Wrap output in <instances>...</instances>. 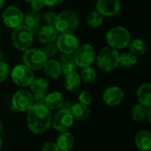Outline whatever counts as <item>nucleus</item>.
<instances>
[{
    "label": "nucleus",
    "mask_w": 151,
    "mask_h": 151,
    "mask_svg": "<svg viewBox=\"0 0 151 151\" xmlns=\"http://www.w3.org/2000/svg\"><path fill=\"white\" fill-rule=\"evenodd\" d=\"M42 2L46 6L54 7V6H57L60 4H62L64 2V0H42Z\"/></svg>",
    "instance_id": "obj_37"
},
{
    "label": "nucleus",
    "mask_w": 151,
    "mask_h": 151,
    "mask_svg": "<svg viewBox=\"0 0 151 151\" xmlns=\"http://www.w3.org/2000/svg\"><path fill=\"white\" fill-rule=\"evenodd\" d=\"M70 111L73 116V119L78 121H84L90 115V110L88 106L84 105L81 103H76L72 104Z\"/></svg>",
    "instance_id": "obj_22"
},
{
    "label": "nucleus",
    "mask_w": 151,
    "mask_h": 151,
    "mask_svg": "<svg viewBox=\"0 0 151 151\" xmlns=\"http://www.w3.org/2000/svg\"><path fill=\"white\" fill-rule=\"evenodd\" d=\"M54 27L58 33L73 34L79 27L78 14L72 10H65L57 14Z\"/></svg>",
    "instance_id": "obj_2"
},
{
    "label": "nucleus",
    "mask_w": 151,
    "mask_h": 151,
    "mask_svg": "<svg viewBox=\"0 0 151 151\" xmlns=\"http://www.w3.org/2000/svg\"><path fill=\"white\" fill-rule=\"evenodd\" d=\"M148 123H150L151 122V107H149L148 110H147V113H146V119Z\"/></svg>",
    "instance_id": "obj_39"
},
{
    "label": "nucleus",
    "mask_w": 151,
    "mask_h": 151,
    "mask_svg": "<svg viewBox=\"0 0 151 151\" xmlns=\"http://www.w3.org/2000/svg\"><path fill=\"white\" fill-rule=\"evenodd\" d=\"M12 41L17 50L24 52L31 48L34 41V35L27 26L20 25L13 28L12 33Z\"/></svg>",
    "instance_id": "obj_5"
},
{
    "label": "nucleus",
    "mask_w": 151,
    "mask_h": 151,
    "mask_svg": "<svg viewBox=\"0 0 151 151\" xmlns=\"http://www.w3.org/2000/svg\"><path fill=\"white\" fill-rule=\"evenodd\" d=\"M11 78L13 83L19 87H28L35 79L34 73L25 65H18L11 71Z\"/></svg>",
    "instance_id": "obj_10"
},
{
    "label": "nucleus",
    "mask_w": 151,
    "mask_h": 151,
    "mask_svg": "<svg viewBox=\"0 0 151 151\" xmlns=\"http://www.w3.org/2000/svg\"><path fill=\"white\" fill-rule=\"evenodd\" d=\"M4 60V54L2 51H0V62Z\"/></svg>",
    "instance_id": "obj_40"
},
{
    "label": "nucleus",
    "mask_w": 151,
    "mask_h": 151,
    "mask_svg": "<svg viewBox=\"0 0 151 151\" xmlns=\"http://www.w3.org/2000/svg\"><path fill=\"white\" fill-rule=\"evenodd\" d=\"M10 74L9 66L4 61L0 62V83L4 81Z\"/></svg>",
    "instance_id": "obj_34"
},
{
    "label": "nucleus",
    "mask_w": 151,
    "mask_h": 151,
    "mask_svg": "<svg viewBox=\"0 0 151 151\" xmlns=\"http://www.w3.org/2000/svg\"><path fill=\"white\" fill-rule=\"evenodd\" d=\"M41 151H60L58 145L56 144V142H45L42 147V150Z\"/></svg>",
    "instance_id": "obj_35"
},
{
    "label": "nucleus",
    "mask_w": 151,
    "mask_h": 151,
    "mask_svg": "<svg viewBox=\"0 0 151 151\" xmlns=\"http://www.w3.org/2000/svg\"><path fill=\"white\" fill-rule=\"evenodd\" d=\"M52 113L44 104L35 103L27 111V125L31 133L41 135L51 127Z\"/></svg>",
    "instance_id": "obj_1"
},
{
    "label": "nucleus",
    "mask_w": 151,
    "mask_h": 151,
    "mask_svg": "<svg viewBox=\"0 0 151 151\" xmlns=\"http://www.w3.org/2000/svg\"><path fill=\"white\" fill-rule=\"evenodd\" d=\"M137 64V57L131 52H123L119 54V65H121L125 68H130L134 66Z\"/></svg>",
    "instance_id": "obj_27"
},
{
    "label": "nucleus",
    "mask_w": 151,
    "mask_h": 151,
    "mask_svg": "<svg viewBox=\"0 0 151 151\" xmlns=\"http://www.w3.org/2000/svg\"><path fill=\"white\" fill-rule=\"evenodd\" d=\"M127 47L129 49V52L133 53L136 57L144 55L148 50V45H147L146 42L142 39L131 40Z\"/></svg>",
    "instance_id": "obj_26"
},
{
    "label": "nucleus",
    "mask_w": 151,
    "mask_h": 151,
    "mask_svg": "<svg viewBox=\"0 0 151 151\" xmlns=\"http://www.w3.org/2000/svg\"><path fill=\"white\" fill-rule=\"evenodd\" d=\"M104 22V17L96 11H94L87 17V24L93 28L100 27Z\"/></svg>",
    "instance_id": "obj_30"
},
{
    "label": "nucleus",
    "mask_w": 151,
    "mask_h": 151,
    "mask_svg": "<svg viewBox=\"0 0 151 151\" xmlns=\"http://www.w3.org/2000/svg\"><path fill=\"white\" fill-rule=\"evenodd\" d=\"M81 84V79L80 74L77 72H72L65 75L64 79V87L68 91L77 90Z\"/></svg>",
    "instance_id": "obj_23"
},
{
    "label": "nucleus",
    "mask_w": 151,
    "mask_h": 151,
    "mask_svg": "<svg viewBox=\"0 0 151 151\" xmlns=\"http://www.w3.org/2000/svg\"><path fill=\"white\" fill-rule=\"evenodd\" d=\"M96 7V11L103 17H113L120 12L121 2L120 0H97Z\"/></svg>",
    "instance_id": "obj_14"
},
{
    "label": "nucleus",
    "mask_w": 151,
    "mask_h": 151,
    "mask_svg": "<svg viewBox=\"0 0 151 151\" xmlns=\"http://www.w3.org/2000/svg\"><path fill=\"white\" fill-rule=\"evenodd\" d=\"M56 18H57V14H56L54 12H46L42 15V19L43 20V22L45 23V25L54 26Z\"/></svg>",
    "instance_id": "obj_33"
},
{
    "label": "nucleus",
    "mask_w": 151,
    "mask_h": 151,
    "mask_svg": "<svg viewBox=\"0 0 151 151\" xmlns=\"http://www.w3.org/2000/svg\"><path fill=\"white\" fill-rule=\"evenodd\" d=\"M24 1L28 2V3H32V2H33V1H35V0H24Z\"/></svg>",
    "instance_id": "obj_44"
},
{
    "label": "nucleus",
    "mask_w": 151,
    "mask_h": 151,
    "mask_svg": "<svg viewBox=\"0 0 151 151\" xmlns=\"http://www.w3.org/2000/svg\"><path fill=\"white\" fill-rule=\"evenodd\" d=\"M73 59L77 66L81 68L91 65L96 59V51L92 45L85 43L78 47L73 53Z\"/></svg>",
    "instance_id": "obj_9"
},
{
    "label": "nucleus",
    "mask_w": 151,
    "mask_h": 151,
    "mask_svg": "<svg viewBox=\"0 0 151 151\" xmlns=\"http://www.w3.org/2000/svg\"><path fill=\"white\" fill-rule=\"evenodd\" d=\"M135 147L140 151L151 150V133L148 129L140 130L134 137Z\"/></svg>",
    "instance_id": "obj_15"
},
{
    "label": "nucleus",
    "mask_w": 151,
    "mask_h": 151,
    "mask_svg": "<svg viewBox=\"0 0 151 151\" xmlns=\"http://www.w3.org/2000/svg\"><path fill=\"white\" fill-rule=\"evenodd\" d=\"M38 34V40L42 44H47L56 41L58 37V31L54 26L44 25L41 27Z\"/></svg>",
    "instance_id": "obj_16"
},
{
    "label": "nucleus",
    "mask_w": 151,
    "mask_h": 151,
    "mask_svg": "<svg viewBox=\"0 0 151 151\" xmlns=\"http://www.w3.org/2000/svg\"><path fill=\"white\" fill-rule=\"evenodd\" d=\"M4 0H0V9L4 6Z\"/></svg>",
    "instance_id": "obj_42"
},
{
    "label": "nucleus",
    "mask_w": 151,
    "mask_h": 151,
    "mask_svg": "<svg viewBox=\"0 0 151 151\" xmlns=\"http://www.w3.org/2000/svg\"><path fill=\"white\" fill-rule=\"evenodd\" d=\"M42 69H43V73H45L46 76H48L51 79H54V80H57L62 74L59 62L53 58H48L47 61L45 62Z\"/></svg>",
    "instance_id": "obj_21"
},
{
    "label": "nucleus",
    "mask_w": 151,
    "mask_h": 151,
    "mask_svg": "<svg viewBox=\"0 0 151 151\" xmlns=\"http://www.w3.org/2000/svg\"><path fill=\"white\" fill-rule=\"evenodd\" d=\"M3 129H4V123L2 120H0V133L3 131Z\"/></svg>",
    "instance_id": "obj_41"
},
{
    "label": "nucleus",
    "mask_w": 151,
    "mask_h": 151,
    "mask_svg": "<svg viewBox=\"0 0 151 151\" xmlns=\"http://www.w3.org/2000/svg\"><path fill=\"white\" fill-rule=\"evenodd\" d=\"M104 103L111 107L119 105L125 99L124 90L118 86H111L107 88L103 93Z\"/></svg>",
    "instance_id": "obj_13"
},
{
    "label": "nucleus",
    "mask_w": 151,
    "mask_h": 151,
    "mask_svg": "<svg viewBox=\"0 0 151 151\" xmlns=\"http://www.w3.org/2000/svg\"><path fill=\"white\" fill-rule=\"evenodd\" d=\"M147 110L148 108L137 104H135L132 110H131V118L135 122H141L143 121L146 119V113H147Z\"/></svg>",
    "instance_id": "obj_28"
},
{
    "label": "nucleus",
    "mask_w": 151,
    "mask_h": 151,
    "mask_svg": "<svg viewBox=\"0 0 151 151\" xmlns=\"http://www.w3.org/2000/svg\"><path fill=\"white\" fill-rule=\"evenodd\" d=\"M28 87L30 88V92L33 95L47 94L49 89V83L43 78H35Z\"/></svg>",
    "instance_id": "obj_25"
},
{
    "label": "nucleus",
    "mask_w": 151,
    "mask_h": 151,
    "mask_svg": "<svg viewBox=\"0 0 151 151\" xmlns=\"http://www.w3.org/2000/svg\"><path fill=\"white\" fill-rule=\"evenodd\" d=\"M75 119L69 110L59 109L52 117L51 127L58 133L69 131L74 125Z\"/></svg>",
    "instance_id": "obj_7"
},
{
    "label": "nucleus",
    "mask_w": 151,
    "mask_h": 151,
    "mask_svg": "<svg viewBox=\"0 0 151 151\" xmlns=\"http://www.w3.org/2000/svg\"><path fill=\"white\" fill-rule=\"evenodd\" d=\"M30 4H31L32 9H33L34 11H36V12L42 10V9L45 6V4H43L42 0H35V1H33L32 3H30Z\"/></svg>",
    "instance_id": "obj_36"
},
{
    "label": "nucleus",
    "mask_w": 151,
    "mask_h": 151,
    "mask_svg": "<svg viewBox=\"0 0 151 151\" xmlns=\"http://www.w3.org/2000/svg\"><path fill=\"white\" fill-rule=\"evenodd\" d=\"M47 94H39V95H33L34 101L36 104H44L45 97Z\"/></svg>",
    "instance_id": "obj_38"
},
{
    "label": "nucleus",
    "mask_w": 151,
    "mask_h": 151,
    "mask_svg": "<svg viewBox=\"0 0 151 151\" xmlns=\"http://www.w3.org/2000/svg\"><path fill=\"white\" fill-rule=\"evenodd\" d=\"M55 142L60 151H70L74 146L75 139L74 136L69 131H67L59 133Z\"/></svg>",
    "instance_id": "obj_18"
},
{
    "label": "nucleus",
    "mask_w": 151,
    "mask_h": 151,
    "mask_svg": "<svg viewBox=\"0 0 151 151\" xmlns=\"http://www.w3.org/2000/svg\"><path fill=\"white\" fill-rule=\"evenodd\" d=\"M78 100H79V103H81L84 105L89 106L93 102V97H92V95L88 91L83 90L79 94Z\"/></svg>",
    "instance_id": "obj_32"
},
{
    "label": "nucleus",
    "mask_w": 151,
    "mask_h": 151,
    "mask_svg": "<svg viewBox=\"0 0 151 151\" xmlns=\"http://www.w3.org/2000/svg\"><path fill=\"white\" fill-rule=\"evenodd\" d=\"M4 23L10 28H15L22 25L24 21V14L19 8L14 5L6 7L2 14Z\"/></svg>",
    "instance_id": "obj_12"
},
{
    "label": "nucleus",
    "mask_w": 151,
    "mask_h": 151,
    "mask_svg": "<svg viewBox=\"0 0 151 151\" xmlns=\"http://www.w3.org/2000/svg\"><path fill=\"white\" fill-rule=\"evenodd\" d=\"M47 58L43 51L37 48H29L24 51L22 60L26 66H27L32 71H37L42 69Z\"/></svg>",
    "instance_id": "obj_6"
},
{
    "label": "nucleus",
    "mask_w": 151,
    "mask_h": 151,
    "mask_svg": "<svg viewBox=\"0 0 151 151\" xmlns=\"http://www.w3.org/2000/svg\"><path fill=\"white\" fill-rule=\"evenodd\" d=\"M42 50L43 51V53L47 58H51L55 57L58 51V48L56 46V43H53V42L45 44V46L43 47V49Z\"/></svg>",
    "instance_id": "obj_31"
},
{
    "label": "nucleus",
    "mask_w": 151,
    "mask_h": 151,
    "mask_svg": "<svg viewBox=\"0 0 151 151\" xmlns=\"http://www.w3.org/2000/svg\"><path fill=\"white\" fill-rule=\"evenodd\" d=\"M81 79L82 81L86 82V83H92L96 80V71L95 70V68H93L91 65L89 66H86L83 67L81 72Z\"/></svg>",
    "instance_id": "obj_29"
},
{
    "label": "nucleus",
    "mask_w": 151,
    "mask_h": 151,
    "mask_svg": "<svg viewBox=\"0 0 151 151\" xmlns=\"http://www.w3.org/2000/svg\"><path fill=\"white\" fill-rule=\"evenodd\" d=\"M58 50L62 54L72 55L80 46L78 38L73 34H61L56 39Z\"/></svg>",
    "instance_id": "obj_11"
},
{
    "label": "nucleus",
    "mask_w": 151,
    "mask_h": 151,
    "mask_svg": "<svg viewBox=\"0 0 151 151\" xmlns=\"http://www.w3.org/2000/svg\"><path fill=\"white\" fill-rule=\"evenodd\" d=\"M35 104L33 94L26 89L17 90L12 97V108L20 112H27Z\"/></svg>",
    "instance_id": "obj_8"
},
{
    "label": "nucleus",
    "mask_w": 151,
    "mask_h": 151,
    "mask_svg": "<svg viewBox=\"0 0 151 151\" xmlns=\"http://www.w3.org/2000/svg\"><path fill=\"white\" fill-rule=\"evenodd\" d=\"M3 149V140H2V138L0 137V150Z\"/></svg>",
    "instance_id": "obj_43"
},
{
    "label": "nucleus",
    "mask_w": 151,
    "mask_h": 151,
    "mask_svg": "<svg viewBox=\"0 0 151 151\" xmlns=\"http://www.w3.org/2000/svg\"><path fill=\"white\" fill-rule=\"evenodd\" d=\"M59 65L61 68V73L64 75H66L72 72H74L76 69V64L74 62L73 57L72 55L63 54L59 58Z\"/></svg>",
    "instance_id": "obj_24"
},
{
    "label": "nucleus",
    "mask_w": 151,
    "mask_h": 151,
    "mask_svg": "<svg viewBox=\"0 0 151 151\" xmlns=\"http://www.w3.org/2000/svg\"><path fill=\"white\" fill-rule=\"evenodd\" d=\"M138 103L147 108L151 107V85L150 83L142 84L136 92Z\"/></svg>",
    "instance_id": "obj_20"
},
{
    "label": "nucleus",
    "mask_w": 151,
    "mask_h": 151,
    "mask_svg": "<svg viewBox=\"0 0 151 151\" xmlns=\"http://www.w3.org/2000/svg\"><path fill=\"white\" fill-rule=\"evenodd\" d=\"M42 19L41 15L36 11H31L28 12L24 16V21L25 26H27L29 30L32 32L33 35H35L39 32L41 26H40V20Z\"/></svg>",
    "instance_id": "obj_19"
},
{
    "label": "nucleus",
    "mask_w": 151,
    "mask_h": 151,
    "mask_svg": "<svg viewBox=\"0 0 151 151\" xmlns=\"http://www.w3.org/2000/svg\"><path fill=\"white\" fill-rule=\"evenodd\" d=\"M149 151H150V150H149Z\"/></svg>",
    "instance_id": "obj_45"
},
{
    "label": "nucleus",
    "mask_w": 151,
    "mask_h": 151,
    "mask_svg": "<svg viewBox=\"0 0 151 151\" xmlns=\"http://www.w3.org/2000/svg\"><path fill=\"white\" fill-rule=\"evenodd\" d=\"M65 101V97L61 92L54 91L46 95L44 104L50 111H58L62 107Z\"/></svg>",
    "instance_id": "obj_17"
},
{
    "label": "nucleus",
    "mask_w": 151,
    "mask_h": 151,
    "mask_svg": "<svg viewBox=\"0 0 151 151\" xmlns=\"http://www.w3.org/2000/svg\"><path fill=\"white\" fill-rule=\"evenodd\" d=\"M130 41V32L124 27H114L106 34V42L108 46L115 50H120L127 47Z\"/></svg>",
    "instance_id": "obj_3"
},
{
    "label": "nucleus",
    "mask_w": 151,
    "mask_h": 151,
    "mask_svg": "<svg viewBox=\"0 0 151 151\" xmlns=\"http://www.w3.org/2000/svg\"><path fill=\"white\" fill-rule=\"evenodd\" d=\"M96 58V65L102 71L111 72L119 66V53L117 50L106 46L99 51Z\"/></svg>",
    "instance_id": "obj_4"
}]
</instances>
